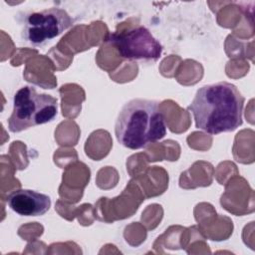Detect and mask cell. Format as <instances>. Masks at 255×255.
I'll return each instance as SVG.
<instances>
[{
	"label": "cell",
	"instance_id": "4",
	"mask_svg": "<svg viewBox=\"0 0 255 255\" xmlns=\"http://www.w3.org/2000/svg\"><path fill=\"white\" fill-rule=\"evenodd\" d=\"M74 24L72 17L60 8L26 13L22 20L21 40L30 46H43Z\"/></svg>",
	"mask_w": 255,
	"mask_h": 255
},
{
	"label": "cell",
	"instance_id": "3",
	"mask_svg": "<svg viewBox=\"0 0 255 255\" xmlns=\"http://www.w3.org/2000/svg\"><path fill=\"white\" fill-rule=\"evenodd\" d=\"M58 113L57 99L38 93L31 86L22 87L13 98V111L8 119V128L20 132L29 128L52 122Z\"/></svg>",
	"mask_w": 255,
	"mask_h": 255
},
{
	"label": "cell",
	"instance_id": "1",
	"mask_svg": "<svg viewBox=\"0 0 255 255\" xmlns=\"http://www.w3.org/2000/svg\"><path fill=\"white\" fill-rule=\"evenodd\" d=\"M244 97L231 83L201 87L187 107L197 128L210 134L229 132L242 125Z\"/></svg>",
	"mask_w": 255,
	"mask_h": 255
},
{
	"label": "cell",
	"instance_id": "6",
	"mask_svg": "<svg viewBox=\"0 0 255 255\" xmlns=\"http://www.w3.org/2000/svg\"><path fill=\"white\" fill-rule=\"evenodd\" d=\"M8 206L21 216H41L51 207L48 195L31 190L17 189L6 198Z\"/></svg>",
	"mask_w": 255,
	"mask_h": 255
},
{
	"label": "cell",
	"instance_id": "2",
	"mask_svg": "<svg viewBox=\"0 0 255 255\" xmlns=\"http://www.w3.org/2000/svg\"><path fill=\"white\" fill-rule=\"evenodd\" d=\"M118 141L129 149L143 148L166 134L165 119L153 100L132 99L122 108L115 126Z\"/></svg>",
	"mask_w": 255,
	"mask_h": 255
},
{
	"label": "cell",
	"instance_id": "5",
	"mask_svg": "<svg viewBox=\"0 0 255 255\" xmlns=\"http://www.w3.org/2000/svg\"><path fill=\"white\" fill-rule=\"evenodd\" d=\"M106 40L128 60L156 61L162 52L160 43L142 26L110 34Z\"/></svg>",
	"mask_w": 255,
	"mask_h": 255
}]
</instances>
